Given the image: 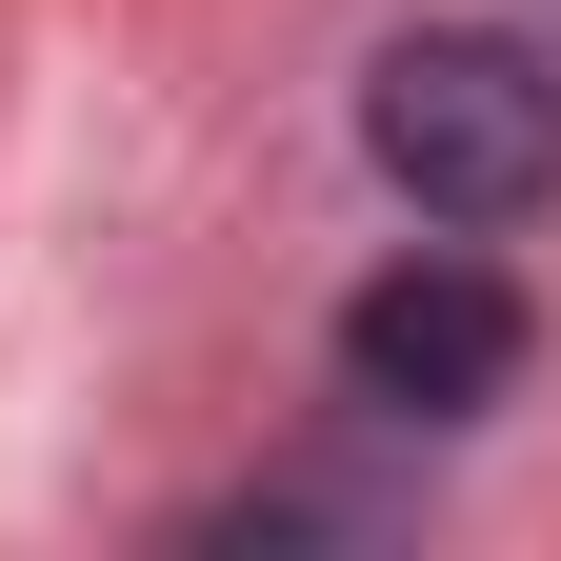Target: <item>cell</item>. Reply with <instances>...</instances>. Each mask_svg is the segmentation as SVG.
Returning <instances> with one entry per match:
<instances>
[{
  "label": "cell",
  "instance_id": "1",
  "mask_svg": "<svg viewBox=\"0 0 561 561\" xmlns=\"http://www.w3.org/2000/svg\"><path fill=\"white\" fill-rule=\"evenodd\" d=\"M362 161L421 201L442 241H502L561 201V60L502 41V21H421L362 60Z\"/></svg>",
  "mask_w": 561,
  "mask_h": 561
},
{
  "label": "cell",
  "instance_id": "2",
  "mask_svg": "<svg viewBox=\"0 0 561 561\" xmlns=\"http://www.w3.org/2000/svg\"><path fill=\"white\" fill-rule=\"evenodd\" d=\"M522 362H541L522 280H502V261H461V241H421V261H381L362 301H341V401L401 421V442H442V421L522 401Z\"/></svg>",
  "mask_w": 561,
  "mask_h": 561
}]
</instances>
